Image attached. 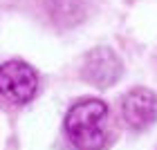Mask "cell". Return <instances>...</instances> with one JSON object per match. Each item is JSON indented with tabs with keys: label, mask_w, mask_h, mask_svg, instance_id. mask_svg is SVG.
<instances>
[{
	"label": "cell",
	"mask_w": 157,
	"mask_h": 150,
	"mask_svg": "<svg viewBox=\"0 0 157 150\" xmlns=\"http://www.w3.org/2000/svg\"><path fill=\"white\" fill-rule=\"evenodd\" d=\"M38 92V74L25 61H7L0 65V96L13 105L29 103Z\"/></svg>",
	"instance_id": "2"
},
{
	"label": "cell",
	"mask_w": 157,
	"mask_h": 150,
	"mask_svg": "<svg viewBox=\"0 0 157 150\" xmlns=\"http://www.w3.org/2000/svg\"><path fill=\"white\" fill-rule=\"evenodd\" d=\"M110 114L99 99H83L65 114V137L76 150H101L108 144Z\"/></svg>",
	"instance_id": "1"
},
{
	"label": "cell",
	"mask_w": 157,
	"mask_h": 150,
	"mask_svg": "<svg viewBox=\"0 0 157 150\" xmlns=\"http://www.w3.org/2000/svg\"><path fill=\"white\" fill-rule=\"evenodd\" d=\"M121 117L130 130H146L157 121V94L135 88L121 99Z\"/></svg>",
	"instance_id": "3"
},
{
	"label": "cell",
	"mask_w": 157,
	"mask_h": 150,
	"mask_svg": "<svg viewBox=\"0 0 157 150\" xmlns=\"http://www.w3.org/2000/svg\"><path fill=\"white\" fill-rule=\"evenodd\" d=\"M121 76V61L110 47H97L83 61V78L97 88H110Z\"/></svg>",
	"instance_id": "4"
}]
</instances>
